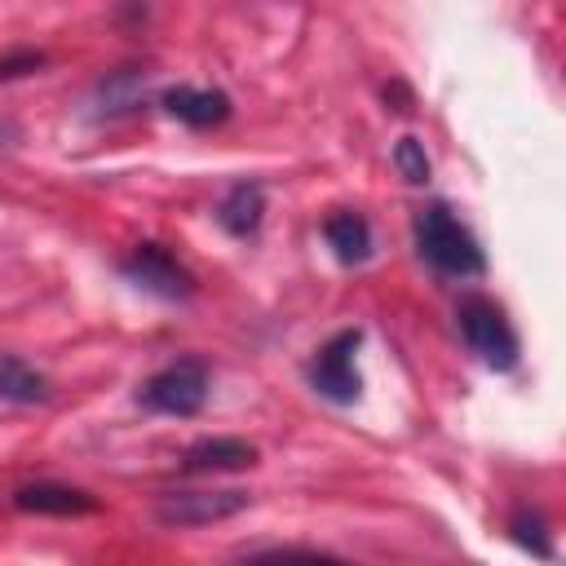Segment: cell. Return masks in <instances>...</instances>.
Wrapping results in <instances>:
<instances>
[{"instance_id": "cell-1", "label": "cell", "mask_w": 566, "mask_h": 566, "mask_svg": "<svg viewBox=\"0 0 566 566\" xmlns=\"http://www.w3.org/2000/svg\"><path fill=\"white\" fill-rule=\"evenodd\" d=\"M411 234H416L420 261L433 265V270L447 274V279H478V274L486 270L482 243L473 239V230H469L447 203H429V208L416 217Z\"/></svg>"}, {"instance_id": "cell-2", "label": "cell", "mask_w": 566, "mask_h": 566, "mask_svg": "<svg viewBox=\"0 0 566 566\" xmlns=\"http://www.w3.org/2000/svg\"><path fill=\"white\" fill-rule=\"evenodd\" d=\"M455 327H460L469 354H478V363H486L491 371H509L517 363V332L495 301L464 296L455 310Z\"/></svg>"}, {"instance_id": "cell-3", "label": "cell", "mask_w": 566, "mask_h": 566, "mask_svg": "<svg viewBox=\"0 0 566 566\" xmlns=\"http://www.w3.org/2000/svg\"><path fill=\"white\" fill-rule=\"evenodd\" d=\"M208 385H212V371L203 358H177V363L159 367L137 389V398H142V407H150L159 416H195L208 402Z\"/></svg>"}, {"instance_id": "cell-4", "label": "cell", "mask_w": 566, "mask_h": 566, "mask_svg": "<svg viewBox=\"0 0 566 566\" xmlns=\"http://www.w3.org/2000/svg\"><path fill=\"white\" fill-rule=\"evenodd\" d=\"M358 345H363V332L358 327H345L327 345H318V354L310 358L305 376H310V385L327 402H340L345 407V402L358 398V389H363V380H358Z\"/></svg>"}, {"instance_id": "cell-5", "label": "cell", "mask_w": 566, "mask_h": 566, "mask_svg": "<svg viewBox=\"0 0 566 566\" xmlns=\"http://www.w3.org/2000/svg\"><path fill=\"white\" fill-rule=\"evenodd\" d=\"M119 274L133 287H142V292H150L159 301H186V296H195V274L168 248H159V243H137L119 261Z\"/></svg>"}, {"instance_id": "cell-6", "label": "cell", "mask_w": 566, "mask_h": 566, "mask_svg": "<svg viewBox=\"0 0 566 566\" xmlns=\"http://www.w3.org/2000/svg\"><path fill=\"white\" fill-rule=\"evenodd\" d=\"M252 504L248 491L239 486H226V491H164L155 500V517L164 526H212V522H226L234 513H243Z\"/></svg>"}, {"instance_id": "cell-7", "label": "cell", "mask_w": 566, "mask_h": 566, "mask_svg": "<svg viewBox=\"0 0 566 566\" xmlns=\"http://www.w3.org/2000/svg\"><path fill=\"white\" fill-rule=\"evenodd\" d=\"M252 464H256V447L248 438H199L181 451V473H234Z\"/></svg>"}, {"instance_id": "cell-8", "label": "cell", "mask_w": 566, "mask_h": 566, "mask_svg": "<svg viewBox=\"0 0 566 566\" xmlns=\"http://www.w3.org/2000/svg\"><path fill=\"white\" fill-rule=\"evenodd\" d=\"M164 111L190 128H212L221 119H230V97L221 88H195V84H172L164 88Z\"/></svg>"}, {"instance_id": "cell-9", "label": "cell", "mask_w": 566, "mask_h": 566, "mask_svg": "<svg viewBox=\"0 0 566 566\" xmlns=\"http://www.w3.org/2000/svg\"><path fill=\"white\" fill-rule=\"evenodd\" d=\"M261 217H265V186L252 181V177L234 181V186L221 195V203H217V226H221L226 234H234V239L256 234V230H261Z\"/></svg>"}, {"instance_id": "cell-10", "label": "cell", "mask_w": 566, "mask_h": 566, "mask_svg": "<svg viewBox=\"0 0 566 566\" xmlns=\"http://www.w3.org/2000/svg\"><path fill=\"white\" fill-rule=\"evenodd\" d=\"M13 504L22 513H53V517H75V513H93L97 500L80 486H66V482H27L13 491Z\"/></svg>"}, {"instance_id": "cell-11", "label": "cell", "mask_w": 566, "mask_h": 566, "mask_svg": "<svg viewBox=\"0 0 566 566\" xmlns=\"http://www.w3.org/2000/svg\"><path fill=\"white\" fill-rule=\"evenodd\" d=\"M323 239H327V248L336 252L340 265H363V261L371 256V226H367V217L354 212V208L332 212V217L323 221Z\"/></svg>"}, {"instance_id": "cell-12", "label": "cell", "mask_w": 566, "mask_h": 566, "mask_svg": "<svg viewBox=\"0 0 566 566\" xmlns=\"http://www.w3.org/2000/svg\"><path fill=\"white\" fill-rule=\"evenodd\" d=\"M49 380L22 363L18 354H0V402H18V407H35V402H49Z\"/></svg>"}, {"instance_id": "cell-13", "label": "cell", "mask_w": 566, "mask_h": 566, "mask_svg": "<svg viewBox=\"0 0 566 566\" xmlns=\"http://www.w3.org/2000/svg\"><path fill=\"white\" fill-rule=\"evenodd\" d=\"M509 535H513V544H522L539 562H553V531H548V522H544L539 509H517L509 517Z\"/></svg>"}, {"instance_id": "cell-14", "label": "cell", "mask_w": 566, "mask_h": 566, "mask_svg": "<svg viewBox=\"0 0 566 566\" xmlns=\"http://www.w3.org/2000/svg\"><path fill=\"white\" fill-rule=\"evenodd\" d=\"M394 164H398L402 181H411V186H424V181H429V155H424V142H420V137H411V133L398 137Z\"/></svg>"}, {"instance_id": "cell-15", "label": "cell", "mask_w": 566, "mask_h": 566, "mask_svg": "<svg viewBox=\"0 0 566 566\" xmlns=\"http://www.w3.org/2000/svg\"><path fill=\"white\" fill-rule=\"evenodd\" d=\"M243 566H349V562L327 557V553H310V548H270V553L248 557Z\"/></svg>"}, {"instance_id": "cell-16", "label": "cell", "mask_w": 566, "mask_h": 566, "mask_svg": "<svg viewBox=\"0 0 566 566\" xmlns=\"http://www.w3.org/2000/svg\"><path fill=\"white\" fill-rule=\"evenodd\" d=\"M142 88H146V80H142L137 71H119V75L102 80V97H106V111H128V106H137Z\"/></svg>"}, {"instance_id": "cell-17", "label": "cell", "mask_w": 566, "mask_h": 566, "mask_svg": "<svg viewBox=\"0 0 566 566\" xmlns=\"http://www.w3.org/2000/svg\"><path fill=\"white\" fill-rule=\"evenodd\" d=\"M44 57L40 53H18V57H4L0 62V80H9V75H22V71H35Z\"/></svg>"}]
</instances>
